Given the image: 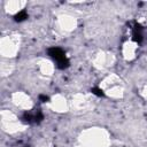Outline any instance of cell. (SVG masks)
Returning a JSON list of instances; mask_svg holds the SVG:
<instances>
[{
    "label": "cell",
    "mask_w": 147,
    "mask_h": 147,
    "mask_svg": "<svg viewBox=\"0 0 147 147\" xmlns=\"http://www.w3.org/2000/svg\"><path fill=\"white\" fill-rule=\"evenodd\" d=\"M48 55L54 59L56 62H57V67L60 69H65L69 67V60L67 59L65 56V53L62 48L60 47H51L48 48Z\"/></svg>",
    "instance_id": "6da1fadb"
},
{
    "label": "cell",
    "mask_w": 147,
    "mask_h": 147,
    "mask_svg": "<svg viewBox=\"0 0 147 147\" xmlns=\"http://www.w3.org/2000/svg\"><path fill=\"white\" fill-rule=\"evenodd\" d=\"M133 25H132V37H133V40L134 41H137V42H140L141 40H142V33H141V26L138 24V23H136V22H133L132 23Z\"/></svg>",
    "instance_id": "7a4b0ae2"
},
{
    "label": "cell",
    "mask_w": 147,
    "mask_h": 147,
    "mask_svg": "<svg viewBox=\"0 0 147 147\" xmlns=\"http://www.w3.org/2000/svg\"><path fill=\"white\" fill-rule=\"evenodd\" d=\"M25 18H28V14H26L25 10H21L20 13H17V14L15 15V21H17V22H22V21H24Z\"/></svg>",
    "instance_id": "3957f363"
},
{
    "label": "cell",
    "mask_w": 147,
    "mask_h": 147,
    "mask_svg": "<svg viewBox=\"0 0 147 147\" xmlns=\"http://www.w3.org/2000/svg\"><path fill=\"white\" fill-rule=\"evenodd\" d=\"M91 92H92L93 94H95V95H98V96H103V95H105V93H103V91H102L101 88H99V87H93V88L91 90Z\"/></svg>",
    "instance_id": "277c9868"
},
{
    "label": "cell",
    "mask_w": 147,
    "mask_h": 147,
    "mask_svg": "<svg viewBox=\"0 0 147 147\" xmlns=\"http://www.w3.org/2000/svg\"><path fill=\"white\" fill-rule=\"evenodd\" d=\"M39 98H40V100H41L42 102H45V101H47V100H48V96L42 95V94H41V95H39Z\"/></svg>",
    "instance_id": "5b68a950"
}]
</instances>
